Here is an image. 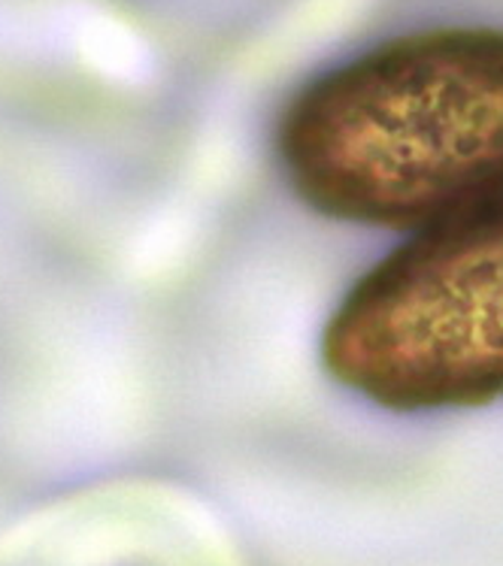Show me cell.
Wrapping results in <instances>:
<instances>
[{
	"instance_id": "1",
	"label": "cell",
	"mask_w": 503,
	"mask_h": 566,
	"mask_svg": "<svg viewBox=\"0 0 503 566\" xmlns=\"http://www.w3.org/2000/svg\"><path fill=\"white\" fill-rule=\"evenodd\" d=\"M282 170L322 216L428 231L503 203V31L398 36L322 73L280 122Z\"/></svg>"
},
{
	"instance_id": "2",
	"label": "cell",
	"mask_w": 503,
	"mask_h": 566,
	"mask_svg": "<svg viewBox=\"0 0 503 566\" xmlns=\"http://www.w3.org/2000/svg\"><path fill=\"white\" fill-rule=\"evenodd\" d=\"M322 360L395 412L503 400V203L419 231L370 266L331 315Z\"/></svg>"
}]
</instances>
